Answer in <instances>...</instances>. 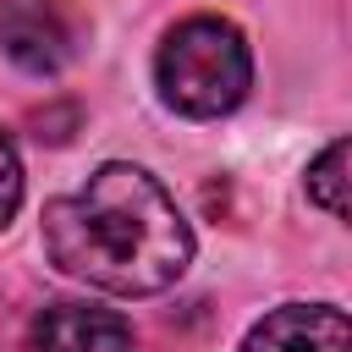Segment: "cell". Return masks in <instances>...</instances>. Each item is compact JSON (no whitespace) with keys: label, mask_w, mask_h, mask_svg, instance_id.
Wrapping results in <instances>:
<instances>
[{"label":"cell","mask_w":352,"mask_h":352,"mask_svg":"<svg viewBox=\"0 0 352 352\" xmlns=\"http://www.w3.org/2000/svg\"><path fill=\"white\" fill-rule=\"evenodd\" d=\"M0 50L28 77H55L82 50V22L66 0H0Z\"/></svg>","instance_id":"obj_3"},{"label":"cell","mask_w":352,"mask_h":352,"mask_svg":"<svg viewBox=\"0 0 352 352\" xmlns=\"http://www.w3.org/2000/svg\"><path fill=\"white\" fill-rule=\"evenodd\" d=\"M154 88L176 116H231L253 88V50L226 16H187L154 50Z\"/></svg>","instance_id":"obj_2"},{"label":"cell","mask_w":352,"mask_h":352,"mask_svg":"<svg viewBox=\"0 0 352 352\" xmlns=\"http://www.w3.org/2000/svg\"><path fill=\"white\" fill-rule=\"evenodd\" d=\"M16 209H22V154H16L11 132L0 126V231L16 220Z\"/></svg>","instance_id":"obj_7"},{"label":"cell","mask_w":352,"mask_h":352,"mask_svg":"<svg viewBox=\"0 0 352 352\" xmlns=\"http://www.w3.org/2000/svg\"><path fill=\"white\" fill-rule=\"evenodd\" d=\"M44 253L72 280L116 297H154L187 275L192 226L143 165L110 160L77 192L44 204Z\"/></svg>","instance_id":"obj_1"},{"label":"cell","mask_w":352,"mask_h":352,"mask_svg":"<svg viewBox=\"0 0 352 352\" xmlns=\"http://www.w3.org/2000/svg\"><path fill=\"white\" fill-rule=\"evenodd\" d=\"M33 352H132V324L94 302H44L28 324Z\"/></svg>","instance_id":"obj_5"},{"label":"cell","mask_w":352,"mask_h":352,"mask_svg":"<svg viewBox=\"0 0 352 352\" xmlns=\"http://www.w3.org/2000/svg\"><path fill=\"white\" fill-rule=\"evenodd\" d=\"M242 352H352V324L336 302H280L242 336Z\"/></svg>","instance_id":"obj_4"},{"label":"cell","mask_w":352,"mask_h":352,"mask_svg":"<svg viewBox=\"0 0 352 352\" xmlns=\"http://www.w3.org/2000/svg\"><path fill=\"white\" fill-rule=\"evenodd\" d=\"M308 198L330 220H346V138L324 143V154L308 165Z\"/></svg>","instance_id":"obj_6"}]
</instances>
